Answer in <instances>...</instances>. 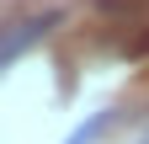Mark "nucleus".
Wrapping results in <instances>:
<instances>
[{
  "label": "nucleus",
  "mask_w": 149,
  "mask_h": 144,
  "mask_svg": "<svg viewBox=\"0 0 149 144\" xmlns=\"http://www.w3.org/2000/svg\"><path fill=\"white\" fill-rule=\"evenodd\" d=\"M101 128H107V112H91V117H85V123H80V128H74L64 144H91V139H96Z\"/></svg>",
  "instance_id": "1"
}]
</instances>
